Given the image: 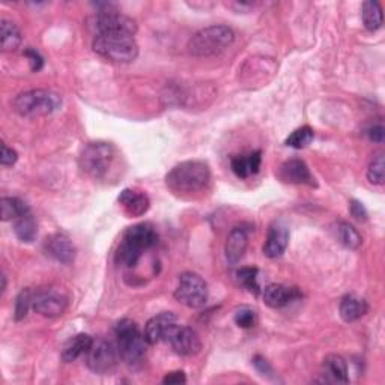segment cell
<instances>
[{"label":"cell","mask_w":385,"mask_h":385,"mask_svg":"<svg viewBox=\"0 0 385 385\" xmlns=\"http://www.w3.org/2000/svg\"><path fill=\"white\" fill-rule=\"evenodd\" d=\"M253 365H254L256 369H258L262 373V375H271V373H273L271 366L268 365V361L265 358H262V357H254Z\"/></svg>","instance_id":"obj_37"},{"label":"cell","mask_w":385,"mask_h":385,"mask_svg":"<svg viewBox=\"0 0 385 385\" xmlns=\"http://www.w3.org/2000/svg\"><path fill=\"white\" fill-rule=\"evenodd\" d=\"M0 209H2V220H17L23 215L30 214L29 206L17 197H2L0 201Z\"/></svg>","instance_id":"obj_26"},{"label":"cell","mask_w":385,"mask_h":385,"mask_svg":"<svg viewBox=\"0 0 385 385\" xmlns=\"http://www.w3.org/2000/svg\"><path fill=\"white\" fill-rule=\"evenodd\" d=\"M289 244V230L282 223H274L270 230L263 246V254L270 259H277L282 256Z\"/></svg>","instance_id":"obj_16"},{"label":"cell","mask_w":385,"mask_h":385,"mask_svg":"<svg viewBox=\"0 0 385 385\" xmlns=\"http://www.w3.org/2000/svg\"><path fill=\"white\" fill-rule=\"evenodd\" d=\"M6 289V277L2 276V292Z\"/></svg>","instance_id":"obj_40"},{"label":"cell","mask_w":385,"mask_h":385,"mask_svg":"<svg viewBox=\"0 0 385 385\" xmlns=\"http://www.w3.org/2000/svg\"><path fill=\"white\" fill-rule=\"evenodd\" d=\"M45 253L53 258L54 261L69 265L74 262L76 258V247L73 241L64 233H54L45 241Z\"/></svg>","instance_id":"obj_15"},{"label":"cell","mask_w":385,"mask_h":385,"mask_svg":"<svg viewBox=\"0 0 385 385\" xmlns=\"http://www.w3.org/2000/svg\"><path fill=\"white\" fill-rule=\"evenodd\" d=\"M349 209H351V215L358 220V221H366L367 220V211L363 206V203H360L358 201H351V205H349Z\"/></svg>","instance_id":"obj_35"},{"label":"cell","mask_w":385,"mask_h":385,"mask_svg":"<svg viewBox=\"0 0 385 385\" xmlns=\"http://www.w3.org/2000/svg\"><path fill=\"white\" fill-rule=\"evenodd\" d=\"M116 339H118V351L126 365L134 366L145 358L146 340L145 336L138 331V326L131 319H122L116 324Z\"/></svg>","instance_id":"obj_7"},{"label":"cell","mask_w":385,"mask_h":385,"mask_svg":"<svg viewBox=\"0 0 385 385\" xmlns=\"http://www.w3.org/2000/svg\"><path fill=\"white\" fill-rule=\"evenodd\" d=\"M340 316L345 322H355L361 319L369 312V306L365 300H361L355 295H346L340 301Z\"/></svg>","instance_id":"obj_21"},{"label":"cell","mask_w":385,"mask_h":385,"mask_svg":"<svg viewBox=\"0 0 385 385\" xmlns=\"http://www.w3.org/2000/svg\"><path fill=\"white\" fill-rule=\"evenodd\" d=\"M92 49L97 54L118 64H130L137 59L138 45L130 33H100Z\"/></svg>","instance_id":"obj_4"},{"label":"cell","mask_w":385,"mask_h":385,"mask_svg":"<svg viewBox=\"0 0 385 385\" xmlns=\"http://www.w3.org/2000/svg\"><path fill=\"white\" fill-rule=\"evenodd\" d=\"M384 177H385V161H384V154H378L373 161L370 162V166L367 169V179L370 184L375 185H382L384 184Z\"/></svg>","instance_id":"obj_31"},{"label":"cell","mask_w":385,"mask_h":385,"mask_svg":"<svg viewBox=\"0 0 385 385\" xmlns=\"http://www.w3.org/2000/svg\"><path fill=\"white\" fill-rule=\"evenodd\" d=\"M25 54H26V57H28L29 62H30V68H32V71H40V69H41V68H42V65H44V61H42L41 54H40L38 52L32 50V49L26 50V52H25Z\"/></svg>","instance_id":"obj_36"},{"label":"cell","mask_w":385,"mask_h":385,"mask_svg":"<svg viewBox=\"0 0 385 385\" xmlns=\"http://www.w3.org/2000/svg\"><path fill=\"white\" fill-rule=\"evenodd\" d=\"M166 342L172 346L174 353L182 357H193L199 354L202 349L199 334L190 326H181L178 324L169 331Z\"/></svg>","instance_id":"obj_11"},{"label":"cell","mask_w":385,"mask_h":385,"mask_svg":"<svg viewBox=\"0 0 385 385\" xmlns=\"http://www.w3.org/2000/svg\"><path fill=\"white\" fill-rule=\"evenodd\" d=\"M334 235L336 239L349 250H357L360 249L361 244H363V239H361L358 230L349 223H345V221H340V223L336 225Z\"/></svg>","instance_id":"obj_24"},{"label":"cell","mask_w":385,"mask_h":385,"mask_svg":"<svg viewBox=\"0 0 385 385\" xmlns=\"http://www.w3.org/2000/svg\"><path fill=\"white\" fill-rule=\"evenodd\" d=\"M174 298L189 309H201L208 301V285L196 273H184L179 276Z\"/></svg>","instance_id":"obj_8"},{"label":"cell","mask_w":385,"mask_h":385,"mask_svg":"<svg viewBox=\"0 0 385 385\" xmlns=\"http://www.w3.org/2000/svg\"><path fill=\"white\" fill-rule=\"evenodd\" d=\"M119 154L110 143H89L80 155V169L95 181L112 179L118 170Z\"/></svg>","instance_id":"obj_3"},{"label":"cell","mask_w":385,"mask_h":385,"mask_svg":"<svg viewBox=\"0 0 385 385\" xmlns=\"http://www.w3.org/2000/svg\"><path fill=\"white\" fill-rule=\"evenodd\" d=\"M177 325V316L172 312H162L150 318L145 326V340L148 345H157L166 342L169 331Z\"/></svg>","instance_id":"obj_13"},{"label":"cell","mask_w":385,"mask_h":385,"mask_svg":"<svg viewBox=\"0 0 385 385\" xmlns=\"http://www.w3.org/2000/svg\"><path fill=\"white\" fill-rule=\"evenodd\" d=\"M361 16H363V23L367 30L375 32L382 26V8L375 0H369L363 4L361 9Z\"/></svg>","instance_id":"obj_28"},{"label":"cell","mask_w":385,"mask_h":385,"mask_svg":"<svg viewBox=\"0 0 385 385\" xmlns=\"http://www.w3.org/2000/svg\"><path fill=\"white\" fill-rule=\"evenodd\" d=\"M313 137H314L313 128L306 125V126L298 128V130H295L292 134H290L286 138L285 145L289 148H294V149H304L312 143Z\"/></svg>","instance_id":"obj_29"},{"label":"cell","mask_w":385,"mask_h":385,"mask_svg":"<svg viewBox=\"0 0 385 385\" xmlns=\"http://www.w3.org/2000/svg\"><path fill=\"white\" fill-rule=\"evenodd\" d=\"M247 246H249V235L247 230L244 227H235L232 229L226 246H225V253H226V259L229 263H238L244 254L247 251Z\"/></svg>","instance_id":"obj_17"},{"label":"cell","mask_w":385,"mask_h":385,"mask_svg":"<svg viewBox=\"0 0 385 385\" xmlns=\"http://www.w3.org/2000/svg\"><path fill=\"white\" fill-rule=\"evenodd\" d=\"M118 201H119L121 206L124 208L125 214H128L130 217H140V215L146 214L149 206H150L149 197L145 193L131 190V189L124 190L119 194Z\"/></svg>","instance_id":"obj_18"},{"label":"cell","mask_w":385,"mask_h":385,"mask_svg":"<svg viewBox=\"0 0 385 385\" xmlns=\"http://www.w3.org/2000/svg\"><path fill=\"white\" fill-rule=\"evenodd\" d=\"M18 160V154L13 148H8L5 143L2 145V154H0V165L2 166H14Z\"/></svg>","instance_id":"obj_34"},{"label":"cell","mask_w":385,"mask_h":385,"mask_svg":"<svg viewBox=\"0 0 385 385\" xmlns=\"http://www.w3.org/2000/svg\"><path fill=\"white\" fill-rule=\"evenodd\" d=\"M367 134H369V138L373 140V142L381 143L382 140H384V126H382V125L372 126Z\"/></svg>","instance_id":"obj_39"},{"label":"cell","mask_w":385,"mask_h":385,"mask_svg":"<svg viewBox=\"0 0 385 385\" xmlns=\"http://www.w3.org/2000/svg\"><path fill=\"white\" fill-rule=\"evenodd\" d=\"M278 178L288 184L295 185H316L314 177L310 173L309 166L302 160L292 158L285 161L278 169Z\"/></svg>","instance_id":"obj_14"},{"label":"cell","mask_w":385,"mask_h":385,"mask_svg":"<svg viewBox=\"0 0 385 385\" xmlns=\"http://www.w3.org/2000/svg\"><path fill=\"white\" fill-rule=\"evenodd\" d=\"M209 181H211V170L206 162L201 160L182 161L166 174V185L174 194L203 191Z\"/></svg>","instance_id":"obj_2"},{"label":"cell","mask_w":385,"mask_h":385,"mask_svg":"<svg viewBox=\"0 0 385 385\" xmlns=\"http://www.w3.org/2000/svg\"><path fill=\"white\" fill-rule=\"evenodd\" d=\"M185 382H186V378L184 375V372H172L169 373V375H166L165 379H162V384H169V385L185 384Z\"/></svg>","instance_id":"obj_38"},{"label":"cell","mask_w":385,"mask_h":385,"mask_svg":"<svg viewBox=\"0 0 385 385\" xmlns=\"http://www.w3.org/2000/svg\"><path fill=\"white\" fill-rule=\"evenodd\" d=\"M237 277L239 280V283L246 288L249 292L259 295L261 294V286H259V271L258 268H241V270L237 273Z\"/></svg>","instance_id":"obj_30"},{"label":"cell","mask_w":385,"mask_h":385,"mask_svg":"<svg viewBox=\"0 0 385 385\" xmlns=\"http://www.w3.org/2000/svg\"><path fill=\"white\" fill-rule=\"evenodd\" d=\"M324 375L326 381L346 384L349 381L348 365L343 357L331 354L324 360Z\"/></svg>","instance_id":"obj_22"},{"label":"cell","mask_w":385,"mask_h":385,"mask_svg":"<svg viewBox=\"0 0 385 385\" xmlns=\"http://www.w3.org/2000/svg\"><path fill=\"white\" fill-rule=\"evenodd\" d=\"M118 357L119 351L113 343L98 339L93 340L90 348L86 353V365L88 367L98 373V375H104V373H109L118 365Z\"/></svg>","instance_id":"obj_9"},{"label":"cell","mask_w":385,"mask_h":385,"mask_svg":"<svg viewBox=\"0 0 385 385\" xmlns=\"http://www.w3.org/2000/svg\"><path fill=\"white\" fill-rule=\"evenodd\" d=\"M262 165V153L261 150H254L249 155H238L233 157L230 161L232 172L241 179H247L253 174L259 172Z\"/></svg>","instance_id":"obj_20"},{"label":"cell","mask_w":385,"mask_h":385,"mask_svg":"<svg viewBox=\"0 0 385 385\" xmlns=\"http://www.w3.org/2000/svg\"><path fill=\"white\" fill-rule=\"evenodd\" d=\"M68 307V298L61 290L41 289L32 297V309L45 318H59Z\"/></svg>","instance_id":"obj_10"},{"label":"cell","mask_w":385,"mask_h":385,"mask_svg":"<svg viewBox=\"0 0 385 385\" xmlns=\"http://www.w3.org/2000/svg\"><path fill=\"white\" fill-rule=\"evenodd\" d=\"M32 292L29 289H23L16 301V321L26 318L29 309L32 307Z\"/></svg>","instance_id":"obj_32"},{"label":"cell","mask_w":385,"mask_h":385,"mask_svg":"<svg viewBox=\"0 0 385 385\" xmlns=\"http://www.w3.org/2000/svg\"><path fill=\"white\" fill-rule=\"evenodd\" d=\"M235 322L239 328H251L256 324V312L249 307L239 309L235 313Z\"/></svg>","instance_id":"obj_33"},{"label":"cell","mask_w":385,"mask_h":385,"mask_svg":"<svg viewBox=\"0 0 385 385\" xmlns=\"http://www.w3.org/2000/svg\"><path fill=\"white\" fill-rule=\"evenodd\" d=\"M301 294L295 288L285 285H270L263 290V302L271 309H280L288 306L289 302L297 300Z\"/></svg>","instance_id":"obj_19"},{"label":"cell","mask_w":385,"mask_h":385,"mask_svg":"<svg viewBox=\"0 0 385 385\" xmlns=\"http://www.w3.org/2000/svg\"><path fill=\"white\" fill-rule=\"evenodd\" d=\"M235 41V32L229 26L215 25L197 32L189 42V50L197 57H211L227 50Z\"/></svg>","instance_id":"obj_5"},{"label":"cell","mask_w":385,"mask_h":385,"mask_svg":"<svg viewBox=\"0 0 385 385\" xmlns=\"http://www.w3.org/2000/svg\"><path fill=\"white\" fill-rule=\"evenodd\" d=\"M0 42L4 52H16L21 45V33L13 21H0Z\"/></svg>","instance_id":"obj_25"},{"label":"cell","mask_w":385,"mask_h":385,"mask_svg":"<svg viewBox=\"0 0 385 385\" xmlns=\"http://www.w3.org/2000/svg\"><path fill=\"white\" fill-rule=\"evenodd\" d=\"M93 339L89 334H77L62 349V360L65 363H73L81 355H86L88 349L90 348Z\"/></svg>","instance_id":"obj_23"},{"label":"cell","mask_w":385,"mask_h":385,"mask_svg":"<svg viewBox=\"0 0 385 385\" xmlns=\"http://www.w3.org/2000/svg\"><path fill=\"white\" fill-rule=\"evenodd\" d=\"M158 244V233L150 223H138L128 227L114 254V261L125 268H134L146 250Z\"/></svg>","instance_id":"obj_1"},{"label":"cell","mask_w":385,"mask_h":385,"mask_svg":"<svg viewBox=\"0 0 385 385\" xmlns=\"http://www.w3.org/2000/svg\"><path fill=\"white\" fill-rule=\"evenodd\" d=\"M95 29L97 35L100 33H130L134 35L137 32V25L133 18L118 13L114 9L101 11L95 17Z\"/></svg>","instance_id":"obj_12"},{"label":"cell","mask_w":385,"mask_h":385,"mask_svg":"<svg viewBox=\"0 0 385 385\" xmlns=\"http://www.w3.org/2000/svg\"><path fill=\"white\" fill-rule=\"evenodd\" d=\"M14 233L16 237L21 242H33L38 235V225L32 214H26L16 220L14 225Z\"/></svg>","instance_id":"obj_27"},{"label":"cell","mask_w":385,"mask_h":385,"mask_svg":"<svg viewBox=\"0 0 385 385\" xmlns=\"http://www.w3.org/2000/svg\"><path fill=\"white\" fill-rule=\"evenodd\" d=\"M14 110L26 118H40L57 112L62 106L59 93L45 89H33L20 95L13 102Z\"/></svg>","instance_id":"obj_6"}]
</instances>
